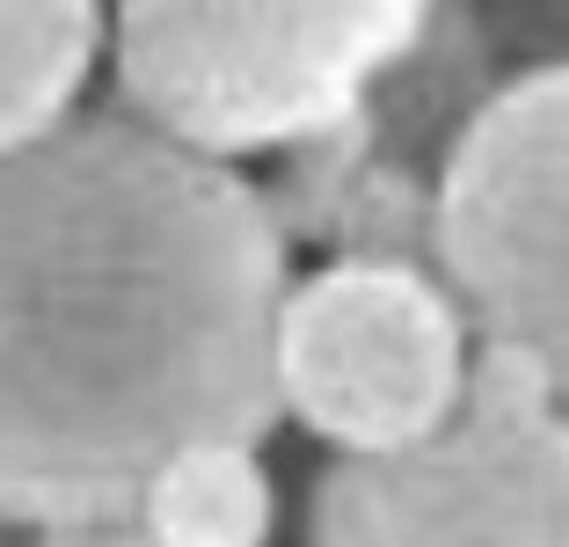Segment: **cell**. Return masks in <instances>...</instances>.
<instances>
[{
    "label": "cell",
    "mask_w": 569,
    "mask_h": 547,
    "mask_svg": "<svg viewBox=\"0 0 569 547\" xmlns=\"http://www.w3.org/2000/svg\"><path fill=\"white\" fill-rule=\"evenodd\" d=\"M278 475L263 446H241V438L168 452L132 504L147 547H278Z\"/></svg>",
    "instance_id": "7"
},
{
    "label": "cell",
    "mask_w": 569,
    "mask_h": 547,
    "mask_svg": "<svg viewBox=\"0 0 569 547\" xmlns=\"http://www.w3.org/2000/svg\"><path fill=\"white\" fill-rule=\"evenodd\" d=\"M37 547H147L132 518H110V526H88V533H59V540H37Z\"/></svg>",
    "instance_id": "9"
},
{
    "label": "cell",
    "mask_w": 569,
    "mask_h": 547,
    "mask_svg": "<svg viewBox=\"0 0 569 547\" xmlns=\"http://www.w3.org/2000/svg\"><path fill=\"white\" fill-rule=\"evenodd\" d=\"M548 416H569L562 380H555L533 350L503 344V336H475L468 380H460V424L519 431V424H548Z\"/></svg>",
    "instance_id": "8"
},
{
    "label": "cell",
    "mask_w": 569,
    "mask_h": 547,
    "mask_svg": "<svg viewBox=\"0 0 569 547\" xmlns=\"http://www.w3.org/2000/svg\"><path fill=\"white\" fill-rule=\"evenodd\" d=\"M102 73H110V8L0 0V161L67 132Z\"/></svg>",
    "instance_id": "6"
},
{
    "label": "cell",
    "mask_w": 569,
    "mask_h": 547,
    "mask_svg": "<svg viewBox=\"0 0 569 547\" xmlns=\"http://www.w3.org/2000/svg\"><path fill=\"white\" fill-rule=\"evenodd\" d=\"M431 270L475 336L533 350L569 401V51L519 59L452 139Z\"/></svg>",
    "instance_id": "4"
},
{
    "label": "cell",
    "mask_w": 569,
    "mask_h": 547,
    "mask_svg": "<svg viewBox=\"0 0 569 547\" xmlns=\"http://www.w3.org/2000/svg\"><path fill=\"white\" fill-rule=\"evenodd\" d=\"M468 350L475 321L431 263H315L278 307V424L307 431L329 460L417 452L460 424Z\"/></svg>",
    "instance_id": "3"
},
{
    "label": "cell",
    "mask_w": 569,
    "mask_h": 547,
    "mask_svg": "<svg viewBox=\"0 0 569 547\" xmlns=\"http://www.w3.org/2000/svg\"><path fill=\"white\" fill-rule=\"evenodd\" d=\"M431 30L417 0H132L110 8V102L212 168L329 147Z\"/></svg>",
    "instance_id": "2"
},
{
    "label": "cell",
    "mask_w": 569,
    "mask_h": 547,
    "mask_svg": "<svg viewBox=\"0 0 569 547\" xmlns=\"http://www.w3.org/2000/svg\"><path fill=\"white\" fill-rule=\"evenodd\" d=\"M307 547H569V416L329 460L307 489Z\"/></svg>",
    "instance_id": "5"
},
{
    "label": "cell",
    "mask_w": 569,
    "mask_h": 547,
    "mask_svg": "<svg viewBox=\"0 0 569 547\" xmlns=\"http://www.w3.org/2000/svg\"><path fill=\"white\" fill-rule=\"evenodd\" d=\"M284 292L292 241L263 182L118 102L0 161V526H110L168 452L263 446Z\"/></svg>",
    "instance_id": "1"
}]
</instances>
